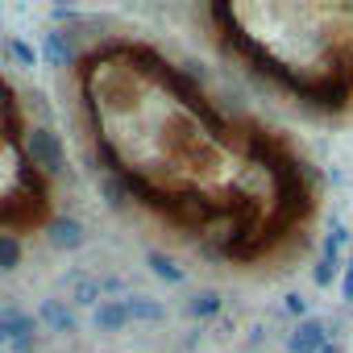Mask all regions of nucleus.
<instances>
[{
	"instance_id": "1",
	"label": "nucleus",
	"mask_w": 353,
	"mask_h": 353,
	"mask_svg": "<svg viewBox=\"0 0 353 353\" xmlns=\"http://www.w3.org/2000/svg\"><path fill=\"white\" fill-rule=\"evenodd\" d=\"M67 108L104 192L170 245L233 274L307 254L324 200L312 158L162 42L129 30L79 42Z\"/></svg>"
},
{
	"instance_id": "2",
	"label": "nucleus",
	"mask_w": 353,
	"mask_h": 353,
	"mask_svg": "<svg viewBox=\"0 0 353 353\" xmlns=\"http://www.w3.org/2000/svg\"><path fill=\"white\" fill-rule=\"evenodd\" d=\"M196 21L274 104L328 125L353 117V5H204Z\"/></svg>"
},
{
	"instance_id": "3",
	"label": "nucleus",
	"mask_w": 353,
	"mask_h": 353,
	"mask_svg": "<svg viewBox=\"0 0 353 353\" xmlns=\"http://www.w3.org/2000/svg\"><path fill=\"white\" fill-rule=\"evenodd\" d=\"M59 216V162L46 125L13 75L0 63V241L42 233Z\"/></svg>"
}]
</instances>
